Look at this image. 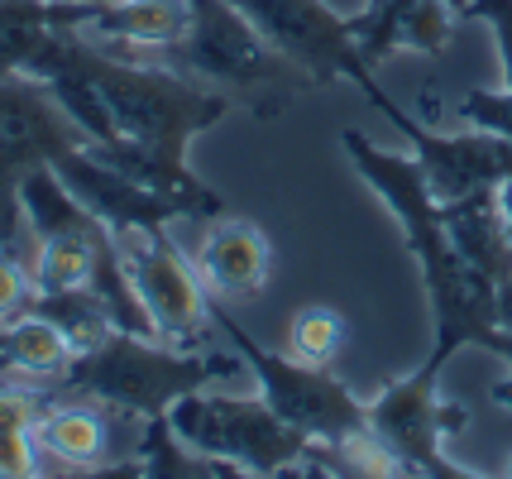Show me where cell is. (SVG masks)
<instances>
[{"mask_svg":"<svg viewBox=\"0 0 512 479\" xmlns=\"http://www.w3.org/2000/svg\"><path fill=\"white\" fill-rule=\"evenodd\" d=\"M72 58L96 82V92L106 96L115 130H120V144H111V149L91 144V149L101 159H111L115 168H125L139 183L178 192V197H192V202L221 211V197L192 178L187 144L230 111V96L206 87V82H192L182 72L154 68V63H130L115 48L82 39L77 29H72Z\"/></svg>","mask_w":512,"mask_h":479,"instance_id":"6da1fadb","label":"cell"},{"mask_svg":"<svg viewBox=\"0 0 512 479\" xmlns=\"http://www.w3.org/2000/svg\"><path fill=\"white\" fill-rule=\"evenodd\" d=\"M350 163L359 168V178L379 192L388 211L402 221L407 230V245L422 264L426 278V297H431V312H436V350L426 360V374H441L446 360L460 350V345H484L489 331L498 326L493 321V288L479 269H469L455 240H450L446 221H441V202L431 197L417 159H402V154H388L374 139H364L359 130H345L340 135Z\"/></svg>","mask_w":512,"mask_h":479,"instance_id":"7a4b0ae2","label":"cell"},{"mask_svg":"<svg viewBox=\"0 0 512 479\" xmlns=\"http://www.w3.org/2000/svg\"><path fill=\"white\" fill-rule=\"evenodd\" d=\"M245 369L240 350L235 355H206L192 345L163 341V336H134L111 331L106 341L77 355L63 374L67 393H87L101 408L130 412V417H168V408L187 398L192 388L225 384Z\"/></svg>","mask_w":512,"mask_h":479,"instance_id":"3957f363","label":"cell"},{"mask_svg":"<svg viewBox=\"0 0 512 479\" xmlns=\"http://www.w3.org/2000/svg\"><path fill=\"white\" fill-rule=\"evenodd\" d=\"M168 427L197 446L201 456H216L240 465L245 475H288L316 460H331V446L307 436L302 427L283 422L278 412L259 398L221 393V388H192L168 408Z\"/></svg>","mask_w":512,"mask_h":479,"instance_id":"277c9868","label":"cell"},{"mask_svg":"<svg viewBox=\"0 0 512 479\" xmlns=\"http://www.w3.org/2000/svg\"><path fill=\"white\" fill-rule=\"evenodd\" d=\"M178 58L182 68H192L211 87L273 92L278 101L312 87V77L268 44L259 24L230 0H192V20L178 39Z\"/></svg>","mask_w":512,"mask_h":479,"instance_id":"5b68a950","label":"cell"},{"mask_svg":"<svg viewBox=\"0 0 512 479\" xmlns=\"http://www.w3.org/2000/svg\"><path fill=\"white\" fill-rule=\"evenodd\" d=\"M211 317H216V326L230 336V345L240 350V360L254 369V384L264 393V403L278 412L283 422L302 427L307 436L326 441V446L340 441V436L359 432V427H369L364 403H359L355 393L340 384L326 365H307V360H297V355H273V350H264V345L254 341L225 307H216V302H211Z\"/></svg>","mask_w":512,"mask_h":479,"instance_id":"8992f818","label":"cell"},{"mask_svg":"<svg viewBox=\"0 0 512 479\" xmlns=\"http://www.w3.org/2000/svg\"><path fill=\"white\" fill-rule=\"evenodd\" d=\"M115 245H120V264H125L134 293H139V302H144V312H149V321H154V331L163 341L192 345L216 321L211 317L206 278L168 240V226L115 230Z\"/></svg>","mask_w":512,"mask_h":479,"instance_id":"52a82bcc","label":"cell"},{"mask_svg":"<svg viewBox=\"0 0 512 479\" xmlns=\"http://www.w3.org/2000/svg\"><path fill=\"white\" fill-rule=\"evenodd\" d=\"M355 82L364 87V96L398 125L402 135L412 139V159H417V168H422V178L436 202H460L469 192H489V187H498L512 173V139L484 135V130H465V125L450 130V135L426 130V120L407 115L398 101H388V96L379 92L374 68L359 72Z\"/></svg>","mask_w":512,"mask_h":479,"instance_id":"ba28073f","label":"cell"},{"mask_svg":"<svg viewBox=\"0 0 512 479\" xmlns=\"http://www.w3.org/2000/svg\"><path fill=\"white\" fill-rule=\"evenodd\" d=\"M230 5H240L268 44L283 58H292L312 82L369 72L355 24L335 15L326 0H230Z\"/></svg>","mask_w":512,"mask_h":479,"instance_id":"9c48e42d","label":"cell"},{"mask_svg":"<svg viewBox=\"0 0 512 479\" xmlns=\"http://www.w3.org/2000/svg\"><path fill=\"white\" fill-rule=\"evenodd\" d=\"M369 412V427L407 460V470H422V475H465L455 460H446L441 451V441L450 432H460L465 427V408L460 403H446L441 393H436V374H407L398 384H388L379 398H369L364 403Z\"/></svg>","mask_w":512,"mask_h":479,"instance_id":"30bf717a","label":"cell"},{"mask_svg":"<svg viewBox=\"0 0 512 479\" xmlns=\"http://www.w3.org/2000/svg\"><path fill=\"white\" fill-rule=\"evenodd\" d=\"M53 168L63 173V183L77 192V202L87 206L101 226L111 230H134V226H168L178 216H216L211 206L178 197V192H163L130 178L125 168H115L111 159H101L91 144L67 149L63 159H53Z\"/></svg>","mask_w":512,"mask_h":479,"instance_id":"8fae6325","label":"cell"},{"mask_svg":"<svg viewBox=\"0 0 512 479\" xmlns=\"http://www.w3.org/2000/svg\"><path fill=\"white\" fill-rule=\"evenodd\" d=\"M77 144H87V135L48 82L29 72H0V178H24Z\"/></svg>","mask_w":512,"mask_h":479,"instance_id":"7c38bea8","label":"cell"},{"mask_svg":"<svg viewBox=\"0 0 512 479\" xmlns=\"http://www.w3.org/2000/svg\"><path fill=\"white\" fill-rule=\"evenodd\" d=\"M268 235L254 221H240V216H225L201 235L197 250V269L206 278L211 293L230 297V302H249V297L264 293L268 283Z\"/></svg>","mask_w":512,"mask_h":479,"instance_id":"4fadbf2b","label":"cell"},{"mask_svg":"<svg viewBox=\"0 0 512 479\" xmlns=\"http://www.w3.org/2000/svg\"><path fill=\"white\" fill-rule=\"evenodd\" d=\"M192 20V0H130V5H91L77 34L101 48H178Z\"/></svg>","mask_w":512,"mask_h":479,"instance_id":"5bb4252c","label":"cell"},{"mask_svg":"<svg viewBox=\"0 0 512 479\" xmlns=\"http://www.w3.org/2000/svg\"><path fill=\"white\" fill-rule=\"evenodd\" d=\"M34 441L39 451L63 465H77V470H91V475H130L125 465L111 460V422L101 403H53V408L39 412L34 422Z\"/></svg>","mask_w":512,"mask_h":479,"instance_id":"9a60e30c","label":"cell"},{"mask_svg":"<svg viewBox=\"0 0 512 479\" xmlns=\"http://www.w3.org/2000/svg\"><path fill=\"white\" fill-rule=\"evenodd\" d=\"M441 221H446L455 250L469 269L489 278V283H503L512 278V230L503 221V211L489 192H469L460 202H441Z\"/></svg>","mask_w":512,"mask_h":479,"instance_id":"2e32d148","label":"cell"},{"mask_svg":"<svg viewBox=\"0 0 512 479\" xmlns=\"http://www.w3.org/2000/svg\"><path fill=\"white\" fill-rule=\"evenodd\" d=\"M115 230L111 226H87V230H63V235H44L34 240L29 254V274L39 293H82L96 283L101 254L111 250Z\"/></svg>","mask_w":512,"mask_h":479,"instance_id":"e0dca14e","label":"cell"},{"mask_svg":"<svg viewBox=\"0 0 512 479\" xmlns=\"http://www.w3.org/2000/svg\"><path fill=\"white\" fill-rule=\"evenodd\" d=\"M77 360V345L63 336V326L29 307L20 317L0 321V369L29 374V379H63Z\"/></svg>","mask_w":512,"mask_h":479,"instance_id":"ac0fdd59","label":"cell"},{"mask_svg":"<svg viewBox=\"0 0 512 479\" xmlns=\"http://www.w3.org/2000/svg\"><path fill=\"white\" fill-rule=\"evenodd\" d=\"M20 202H24V216H29L34 240H44V235H63V230L96 226V216L77 202V192L63 183V173H58L53 163L24 173L20 178Z\"/></svg>","mask_w":512,"mask_h":479,"instance_id":"d6986e66","label":"cell"},{"mask_svg":"<svg viewBox=\"0 0 512 479\" xmlns=\"http://www.w3.org/2000/svg\"><path fill=\"white\" fill-rule=\"evenodd\" d=\"M39 408L15 384H0V479L39 475V441H34Z\"/></svg>","mask_w":512,"mask_h":479,"instance_id":"ffe728a7","label":"cell"},{"mask_svg":"<svg viewBox=\"0 0 512 479\" xmlns=\"http://www.w3.org/2000/svg\"><path fill=\"white\" fill-rule=\"evenodd\" d=\"M34 307H39L44 317H53L58 326H63V336L77 345V355L96 350V345H101L115 331L111 312H106V302L91 293V288H82V293H39V297H34Z\"/></svg>","mask_w":512,"mask_h":479,"instance_id":"44dd1931","label":"cell"},{"mask_svg":"<svg viewBox=\"0 0 512 479\" xmlns=\"http://www.w3.org/2000/svg\"><path fill=\"white\" fill-rule=\"evenodd\" d=\"M345 345V317L335 307H302L288 326V350L307 365H331Z\"/></svg>","mask_w":512,"mask_h":479,"instance_id":"7402d4cb","label":"cell"},{"mask_svg":"<svg viewBox=\"0 0 512 479\" xmlns=\"http://www.w3.org/2000/svg\"><path fill=\"white\" fill-rule=\"evenodd\" d=\"M455 34V5L450 0H412L402 10V20L393 24V48H417L426 58H436Z\"/></svg>","mask_w":512,"mask_h":479,"instance_id":"603a6c76","label":"cell"},{"mask_svg":"<svg viewBox=\"0 0 512 479\" xmlns=\"http://www.w3.org/2000/svg\"><path fill=\"white\" fill-rule=\"evenodd\" d=\"M331 460L340 465V470H350V475H374V479L412 475V470H407V460H402L398 451L374 432V427H359V432L331 441Z\"/></svg>","mask_w":512,"mask_h":479,"instance_id":"cb8c5ba5","label":"cell"},{"mask_svg":"<svg viewBox=\"0 0 512 479\" xmlns=\"http://www.w3.org/2000/svg\"><path fill=\"white\" fill-rule=\"evenodd\" d=\"M34 297H39V288H34V274H29V259L0 250V321L29 312Z\"/></svg>","mask_w":512,"mask_h":479,"instance_id":"d4e9b609","label":"cell"},{"mask_svg":"<svg viewBox=\"0 0 512 479\" xmlns=\"http://www.w3.org/2000/svg\"><path fill=\"white\" fill-rule=\"evenodd\" d=\"M469 15L493 29V44H498V63H503V87L512 92V0H469Z\"/></svg>","mask_w":512,"mask_h":479,"instance_id":"484cf974","label":"cell"},{"mask_svg":"<svg viewBox=\"0 0 512 479\" xmlns=\"http://www.w3.org/2000/svg\"><path fill=\"white\" fill-rule=\"evenodd\" d=\"M24 235H34V230H29V216L20 202V178H0V250L20 254Z\"/></svg>","mask_w":512,"mask_h":479,"instance_id":"4316f807","label":"cell"},{"mask_svg":"<svg viewBox=\"0 0 512 479\" xmlns=\"http://www.w3.org/2000/svg\"><path fill=\"white\" fill-rule=\"evenodd\" d=\"M493 321L512 331V278H503V283L493 288Z\"/></svg>","mask_w":512,"mask_h":479,"instance_id":"83f0119b","label":"cell"},{"mask_svg":"<svg viewBox=\"0 0 512 479\" xmlns=\"http://www.w3.org/2000/svg\"><path fill=\"white\" fill-rule=\"evenodd\" d=\"M484 350H493V355H503V360L512 365V331H508V326H493V331H489V341H484Z\"/></svg>","mask_w":512,"mask_h":479,"instance_id":"f1b7e54d","label":"cell"},{"mask_svg":"<svg viewBox=\"0 0 512 479\" xmlns=\"http://www.w3.org/2000/svg\"><path fill=\"white\" fill-rule=\"evenodd\" d=\"M493 202H498V211H503V221H508V230H512V173L493 187Z\"/></svg>","mask_w":512,"mask_h":479,"instance_id":"f546056e","label":"cell"},{"mask_svg":"<svg viewBox=\"0 0 512 479\" xmlns=\"http://www.w3.org/2000/svg\"><path fill=\"white\" fill-rule=\"evenodd\" d=\"M493 403L512 412V379H498V384H493Z\"/></svg>","mask_w":512,"mask_h":479,"instance_id":"4dcf8cb0","label":"cell"},{"mask_svg":"<svg viewBox=\"0 0 512 479\" xmlns=\"http://www.w3.org/2000/svg\"><path fill=\"white\" fill-rule=\"evenodd\" d=\"M67 5H101V0H67Z\"/></svg>","mask_w":512,"mask_h":479,"instance_id":"1f68e13d","label":"cell"},{"mask_svg":"<svg viewBox=\"0 0 512 479\" xmlns=\"http://www.w3.org/2000/svg\"><path fill=\"white\" fill-rule=\"evenodd\" d=\"M111 5H130V0H111Z\"/></svg>","mask_w":512,"mask_h":479,"instance_id":"d6a6232c","label":"cell"},{"mask_svg":"<svg viewBox=\"0 0 512 479\" xmlns=\"http://www.w3.org/2000/svg\"><path fill=\"white\" fill-rule=\"evenodd\" d=\"M374 5H383V0H369V10H374Z\"/></svg>","mask_w":512,"mask_h":479,"instance_id":"836d02e7","label":"cell"}]
</instances>
